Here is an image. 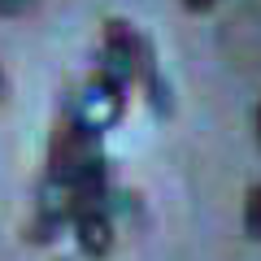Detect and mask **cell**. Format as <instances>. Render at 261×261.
I'll list each match as a JSON object with an SVG mask.
<instances>
[{"mask_svg":"<svg viewBox=\"0 0 261 261\" xmlns=\"http://www.w3.org/2000/svg\"><path fill=\"white\" fill-rule=\"evenodd\" d=\"M74 231L79 244H83L87 257H105L113 248V222H109V209H87V214L74 218Z\"/></svg>","mask_w":261,"mask_h":261,"instance_id":"cell-1","label":"cell"},{"mask_svg":"<svg viewBox=\"0 0 261 261\" xmlns=\"http://www.w3.org/2000/svg\"><path fill=\"white\" fill-rule=\"evenodd\" d=\"M244 231H248V240H261V183L248 187V200H244Z\"/></svg>","mask_w":261,"mask_h":261,"instance_id":"cell-2","label":"cell"},{"mask_svg":"<svg viewBox=\"0 0 261 261\" xmlns=\"http://www.w3.org/2000/svg\"><path fill=\"white\" fill-rule=\"evenodd\" d=\"M27 5H31V0H0V18H18Z\"/></svg>","mask_w":261,"mask_h":261,"instance_id":"cell-3","label":"cell"},{"mask_svg":"<svg viewBox=\"0 0 261 261\" xmlns=\"http://www.w3.org/2000/svg\"><path fill=\"white\" fill-rule=\"evenodd\" d=\"M183 5H187L192 13H205V9H214V0H183Z\"/></svg>","mask_w":261,"mask_h":261,"instance_id":"cell-4","label":"cell"},{"mask_svg":"<svg viewBox=\"0 0 261 261\" xmlns=\"http://www.w3.org/2000/svg\"><path fill=\"white\" fill-rule=\"evenodd\" d=\"M257 144H261V105H257Z\"/></svg>","mask_w":261,"mask_h":261,"instance_id":"cell-5","label":"cell"},{"mask_svg":"<svg viewBox=\"0 0 261 261\" xmlns=\"http://www.w3.org/2000/svg\"><path fill=\"white\" fill-rule=\"evenodd\" d=\"M0 92H5V74H0Z\"/></svg>","mask_w":261,"mask_h":261,"instance_id":"cell-6","label":"cell"}]
</instances>
